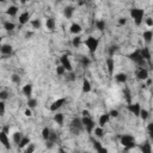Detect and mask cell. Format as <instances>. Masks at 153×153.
Masks as SVG:
<instances>
[{"instance_id":"obj_1","label":"cell","mask_w":153,"mask_h":153,"mask_svg":"<svg viewBox=\"0 0 153 153\" xmlns=\"http://www.w3.org/2000/svg\"><path fill=\"white\" fill-rule=\"evenodd\" d=\"M120 143L124 147L126 151H129L132 148H134L136 146L135 143V138L130 134H123L120 136Z\"/></svg>"},{"instance_id":"obj_2","label":"cell","mask_w":153,"mask_h":153,"mask_svg":"<svg viewBox=\"0 0 153 153\" xmlns=\"http://www.w3.org/2000/svg\"><path fill=\"white\" fill-rule=\"evenodd\" d=\"M69 130L74 135H79L84 130V126H83V122H82L80 117H75V118L72 120V122L69 124Z\"/></svg>"},{"instance_id":"obj_3","label":"cell","mask_w":153,"mask_h":153,"mask_svg":"<svg viewBox=\"0 0 153 153\" xmlns=\"http://www.w3.org/2000/svg\"><path fill=\"white\" fill-rule=\"evenodd\" d=\"M130 16L135 23V25L140 26L143 22V16H145V11L142 9H139V7H134L130 10Z\"/></svg>"},{"instance_id":"obj_4","label":"cell","mask_w":153,"mask_h":153,"mask_svg":"<svg viewBox=\"0 0 153 153\" xmlns=\"http://www.w3.org/2000/svg\"><path fill=\"white\" fill-rule=\"evenodd\" d=\"M85 46L88 47V49H89L90 54H91V55H93V54L96 53V50L98 49L99 40H98V38H96V37H93V36H90V37H88V38L85 40Z\"/></svg>"},{"instance_id":"obj_5","label":"cell","mask_w":153,"mask_h":153,"mask_svg":"<svg viewBox=\"0 0 153 153\" xmlns=\"http://www.w3.org/2000/svg\"><path fill=\"white\" fill-rule=\"evenodd\" d=\"M128 57H129V60H132L134 63H136L139 67H142L143 65H145V60L142 59V56H141V54H140V49H136V50H134L133 53H130L129 55H128Z\"/></svg>"},{"instance_id":"obj_6","label":"cell","mask_w":153,"mask_h":153,"mask_svg":"<svg viewBox=\"0 0 153 153\" xmlns=\"http://www.w3.org/2000/svg\"><path fill=\"white\" fill-rule=\"evenodd\" d=\"M82 122H83V126H84V129H86V132L89 134H91L96 127V123L95 121L91 118V116H83L82 117Z\"/></svg>"},{"instance_id":"obj_7","label":"cell","mask_w":153,"mask_h":153,"mask_svg":"<svg viewBox=\"0 0 153 153\" xmlns=\"http://www.w3.org/2000/svg\"><path fill=\"white\" fill-rule=\"evenodd\" d=\"M60 65L67 71V72H71V71H73V66H72V62H71V60H69V57H68V55H61L60 56Z\"/></svg>"},{"instance_id":"obj_8","label":"cell","mask_w":153,"mask_h":153,"mask_svg":"<svg viewBox=\"0 0 153 153\" xmlns=\"http://www.w3.org/2000/svg\"><path fill=\"white\" fill-rule=\"evenodd\" d=\"M66 102H67V99L66 98H57L56 101H54L53 103H51V105H50V111H53V113H55V111H57L60 108H62L65 104H66Z\"/></svg>"},{"instance_id":"obj_9","label":"cell","mask_w":153,"mask_h":153,"mask_svg":"<svg viewBox=\"0 0 153 153\" xmlns=\"http://www.w3.org/2000/svg\"><path fill=\"white\" fill-rule=\"evenodd\" d=\"M127 109L129 113H132L134 116L139 117V114H140V110H141V105L139 103H130L127 105Z\"/></svg>"},{"instance_id":"obj_10","label":"cell","mask_w":153,"mask_h":153,"mask_svg":"<svg viewBox=\"0 0 153 153\" xmlns=\"http://www.w3.org/2000/svg\"><path fill=\"white\" fill-rule=\"evenodd\" d=\"M0 142L4 145V147H5L6 149H10V148H11V145H10V140H9L7 133H5L4 130L0 132Z\"/></svg>"},{"instance_id":"obj_11","label":"cell","mask_w":153,"mask_h":153,"mask_svg":"<svg viewBox=\"0 0 153 153\" xmlns=\"http://www.w3.org/2000/svg\"><path fill=\"white\" fill-rule=\"evenodd\" d=\"M140 54H141V56H142V59L146 61V62H148V65H151V50H149V48L148 47H145V48H141L140 49Z\"/></svg>"},{"instance_id":"obj_12","label":"cell","mask_w":153,"mask_h":153,"mask_svg":"<svg viewBox=\"0 0 153 153\" xmlns=\"http://www.w3.org/2000/svg\"><path fill=\"white\" fill-rule=\"evenodd\" d=\"M136 78L139 80H146L148 78V71L143 67H139V69L136 72Z\"/></svg>"},{"instance_id":"obj_13","label":"cell","mask_w":153,"mask_h":153,"mask_svg":"<svg viewBox=\"0 0 153 153\" xmlns=\"http://www.w3.org/2000/svg\"><path fill=\"white\" fill-rule=\"evenodd\" d=\"M12 51H13V48L11 44H1V47H0V53H1L4 56L11 55Z\"/></svg>"},{"instance_id":"obj_14","label":"cell","mask_w":153,"mask_h":153,"mask_svg":"<svg viewBox=\"0 0 153 153\" xmlns=\"http://www.w3.org/2000/svg\"><path fill=\"white\" fill-rule=\"evenodd\" d=\"M105 63H107L108 73H109L110 75H113V74H114V69H115V61H114V59H113L111 56H109V57L107 59Z\"/></svg>"},{"instance_id":"obj_15","label":"cell","mask_w":153,"mask_h":153,"mask_svg":"<svg viewBox=\"0 0 153 153\" xmlns=\"http://www.w3.org/2000/svg\"><path fill=\"white\" fill-rule=\"evenodd\" d=\"M82 31H83V28H82V25L78 24V23H73V24L71 25V28H69V32L73 34V35H79Z\"/></svg>"},{"instance_id":"obj_16","label":"cell","mask_w":153,"mask_h":153,"mask_svg":"<svg viewBox=\"0 0 153 153\" xmlns=\"http://www.w3.org/2000/svg\"><path fill=\"white\" fill-rule=\"evenodd\" d=\"M74 11H75L74 6H72V5H68V6H66V7L63 9V16H65L67 19H69V18H72V17H73V13H74Z\"/></svg>"},{"instance_id":"obj_17","label":"cell","mask_w":153,"mask_h":153,"mask_svg":"<svg viewBox=\"0 0 153 153\" xmlns=\"http://www.w3.org/2000/svg\"><path fill=\"white\" fill-rule=\"evenodd\" d=\"M22 93H23L25 97L30 98V97L32 96V85H31V84H26V85H24V86H23V89H22Z\"/></svg>"},{"instance_id":"obj_18","label":"cell","mask_w":153,"mask_h":153,"mask_svg":"<svg viewBox=\"0 0 153 153\" xmlns=\"http://www.w3.org/2000/svg\"><path fill=\"white\" fill-rule=\"evenodd\" d=\"M115 79L118 84H126L127 80H128V75L126 73H117L115 75Z\"/></svg>"},{"instance_id":"obj_19","label":"cell","mask_w":153,"mask_h":153,"mask_svg":"<svg viewBox=\"0 0 153 153\" xmlns=\"http://www.w3.org/2000/svg\"><path fill=\"white\" fill-rule=\"evenodd\" d=\"M123 96H124V99H126L127 104H130L132 103V92H130V89L128 86H124V89H123Z\"/></svg>"},{"instance_id":"obj_20","label":"cell","mask_w":153,"mask_h":153,"mask_svg":"<svg viewBox=\"0 0 153 153\" xmlns=\"http://www.w3.org/2000/svg\"><path fill=\"white\" fill-rule=\"evenodd\" d=\"M109 120H110L109 113H108V114H103V115H101V117H99V120H98V124H99L101 127H104V126L109 122Z\"/></svg>"},{"instance_id":"obj_21","label":"cell","mask_w":153,"mask_h":153,"mask_svg":"<svg viewBox=\"0 0 153 153\" xmlns=\"http://www.w3.org/2000/svg\"><path fill=\"white\" fill-rule=\"evenodd\" d=\"M29 19H30V13L29 12H23L21 16H19V24L21 25H24V24H26L28 22H29Z\"/></svg>"},{"instance_id":"obj_22","label":"cell","mask_w":153,"mask_h":153,"mask_svg":"<svg viewBox=\"0 0 153 153\" xmlns=\"http://www.w3.org/2000/svg\"><path fill=\"white\" fill-rule=\"evenodd\" d=\"M93 148H95L97 152H99V153H107V152H108V149H107L105 147H103L99 141H96V140H93Z\"/></svg>"},{"instance_id":"obj_23","label":"cell","mask_w":153,"mask_h":153,"mask_svg":"<svg viewBox=\"0 0 153 153\" xmlns=\"http://www.w3.org/2000/svg\"><path fill=\"white\" fill-rule=\"evenodd\" d=\"M139 148H140V151L143 152V153H151V152H152V146H151V143H149L148 141H146L145 143L140 145Z\"/></svg>"},{"instance_id":"obj_24","label":"cell","mask_w":153,"mask_h":153,"mask_svg":"<svg viewBox=\"0 0 153 153\" xmlns=\"http://www.w3.org/2000/svg\"><path fill=\"white\" fill-rule=\"evenodd\" d=\"M17 13H18V7L15 6V5L9 6L7 10H6V15L10 16V17H15V16H17Z\"/></svg>"},{"instance_id":"obj_25","label":"cell","mask_w":153,"mask_h":153,"mask_svg":"<svg viewBox=\"0 0 153 153\" xmlns=\"http://www.w3.org/2000/svg\"><path fill=\"white\" fill-rule=\"evenodd\" d=\"M54 121H55L59 126H63V121H65V116H63V114H61V113H56V114L54 115Z\"/></svg>"},{"instance_id":"obj_26","label":"cell","mask_w":153,"mask_h":153,"mask_svg":"<svg viewBox=\"0 0 153 153\" xmlns=\"http://www.w3.org/2000/svg\"><path fill=\"white\" fill-rule=\"evenodd\" d=\"M83 92L84 93H89L90 91H91V83H90V80H88V79H84L83 80Z\"/></svg>"},{"instance_id":"obj_27","label":"cell","mask_w":153,"mask_h":153,"mask_svg":"<svg viewBox=\"0 0 153 153\" xmlns=\"http://www.w3.org/2000/svg\"><path fill=\"white\" fill-rule=\"evenodd\" d=\"M46 26H47V29H48V30L53 31V30L55 29V19H54V18H51V17H49V18L46 21Z\"/></svg>"},{"instance_id":"obj_28","label":"cell","mask_w":153,"mask_h":153,"mask_svg":"<svg viewBox=\"0 0 153 153\" xmlns=\"http://www.w3.org/2000/svg\"><path fill=\"white\" fill-rule=\"evenodd\" d=\"M29 143H30V138H29V136H24V135H23L22 140H21V141H19V143H18V147L22 149V148L26 147Z\"/></svg>"},{"instance_id":"obj_29","label":"cell","mask_w":153,"mask_h":153,"mask_svg":"<svg viewBox=\"0 0 153 153\" xmlns=\"http://www.w3.org/2000/svg\"><path fill=\"white\" fill-rule=\"evenodd\" d=\"M152 38H153V32L152 30H146L143 32V40L146 43H151L152 42Z\"/></svg>"},{"instance_id":"obj_30","label":"cell","mask_w":153,"mask_h":153,"mask_svg":"<svg viewBox=\"0 0 153 153\" xmlns=\"http://www.w3.org/2000/svg\"><path fill=\"white\" fill-rule=\"evenodd\" d=\"M139 117L145 122V121H147L148 120V117H149V111L148 110H146V109H141L140 110V114H139Z\"/></svg>"},{"instance_id":"obj_31","label":"cell","mask_w":153,"mask_h":153,"mask_svg":"<svg viewBox=\"0 0 153 153\" xmlns=\"http://www.w3.org/2000/svg\"><path fill=\"white\" fill-rule=\"evenodd\" d=\"M15 28H16L15 23H12V22H10V21L4 22V29H5L6 31H13V30H15Z\"/></svg>"},{"instance_id":"obj_32","label":"cell","mask_w":153,"mask_h":153,"mask_svg":"<svg viewBox=\"0 0 153 153\" xmlns=\"http://www.w3.org/2000/svg\"><path fill=\"white\" fill-rule=\"evenodd\" d=\"M80 44H82V37L79 35H75V37L72 40V46L74 48H79Z\"/></svg>"},{"instance_id":"obj_33","label":"cell","mask_w":153,"mask_h":153,"mask_svg":"<svg viewBox=\"0 0 153 153\" xmlns=\"http://www.w3.org/2000/svg\"><path fill=\"white\" fill-rule=\"evenodd\" d=\"M93 133H95V135L97 136V138H103V135H104V130H103V127H101V126H98V127H95V129H93Z\"/></svg>"},{"instance_id":"obj_34","label":"cell","mask_w":153,"mask_h":153,"mask_svg":"<svg viewBox=\"0 0 153 153\" xmlns=\"http://www.w3.org/2000/svg\"><path fill=\"white\" fill-rule=\"evenodd\" d=\"M79 61H80V65L83 66V67H89V65L91 63V60L89 59V57H86V56H82L80 59H79Z\"/></svg>"},{"instance_id":"obj_35","label":"cell","mask_w":153,"mask_h":153,"mask_svg":"<svg viewBox=\"0 0 153 153\" xmlns=\"http://www.w3.org/2000/svg\"><path fill=\"white\" fill-rule=\"evenodd\" d=\"M37 99L36 98H28V108H30V109H35L36 107H37Z\"/></svg>"},{"instance_id":"obj_36","label":"cell","mask_w":153,"mask_h":153,"mask_svg":"<svg viewBox=\"0 0 153 153\" xmlns=\"http://www.w3.org/2000/svg\"><path fill=\"white\" fill-rule=\"evenodd\" d=\"M48 140L49 141H51V142H56L57 140H59V135H57V133L56 132H54V130H51L50 129V134H49V138H48Z\"/></svg>"},{"instance_id":"obj_37","label":"cell","mask_w":153,"mask_h":153,"mask_svg":"<svg viewBox=\"0 0 153 153\" xmlns=\"http://www.w3.org/2000/svg\"><path fill=\"white\" fill-rule=\"evenodd\" d=\"M22 138H23V134H22V133H19V132H16V133H13L12 140H13V142H15L16 145H18V143H19V141L22 140Z\"/></svg>"},{"instance_id":"obj_38","label":"cell","mask_w":153,"mask_h":153,"mask_svg":"<svg viewBox=\"0 0 153 153\" xmlns=\"http://www.w3.org/2000/svg\"><path fill=\"white\" fill-rule=\"evenodd\" d=\"M96 28H97L99 31H104V29H105V21L98 19V21L96 22Z\"/></svg>"},{"instance_id":"obj_39","label":"cell","mask_w":153,"mask_h":153,"mask_svg":"<svg viewBox=\"0 0 153 153\" xmlns=\"http://www.w3.org/2000/svg\"><path fill=\"white\" fill-rule=\"evenodd\" d=\"M117 50H118V46H117V44H113V46H110V47H109V49H108V54H109V56H111V57H113Z\"/></svg>"},{"instance_id":"obj_40","label":"cell","mask_w":153,"mask_h":153,"mask_svg":"<svg viewBox=\"0 0 153 153\" xmlns=\"http://www.w3.org/2000/svg\"><path fill=\"white\" fill-rule=\"evenodd\" d=\"M30 23H31V26H32L34 29H40V28L42 26V22H41V19H38V18L32 19Z\"/></svg>"},{"instance_id":"obj_41","label":"cell","mask_w":153,"mask_h":153,"mask_svg":"<svg viewBox=\"0 0 153 153\" xmlns=\"http://www.w3.org/2000/svg\"><path fill=\"white\" fill-rule=\"evenodd\" d=\"M49 134H50V129L48 128V127H44L43 129H42V138H43V140H48V138H49Z\"/></svg>"},{"instance_id":"obj_42","label":"cell","mask_w":153,"mask_h":153,"mask_svg":"<svg viewBox=\"0 0 153 153\" xmlns=\"http://www.w3.org/2000/svg\"><path fill=\"white\" fill-rule=\"evenodd\" d=\"M5 110H6V104H5V101H1V99H0V116H4Z\"/></svg>"},{"instance_id":"obj_43","label":"cell","mask_w":153,"mask_h":153,"mask_svg":"<svg viewBox=\"0 0 153 153\" xmlns=\"http://www.w3.org/2000/svg\"><path fill=\"white\" fill-rule=\"evenodd\" d=\"M9 97H10V93H9L6 90L0 91V99H1V101H6Z\"/></svg>"},{"instance_id":"obj_44","label":"cell","mask_w":153,"mask_h":153,"mask_svg":"<svg viewBox=\"0 0 153 153\" xmlns=\"http://www.w3.org/2000/svg\"><path fill=\"white\" fill-rule=\"evenodd\" d=\"M11 80H12L15 84H21V82H22L21 76H19L18 74H12V75H11Z\"/></svg>"},{"instance_id":"obj_45","label":"cell","mask_w":153,"mask_h":153,"mask_svg":"<svg viewBox=\"0 0 153 153\" xmlns=\"http://www.w3.org/2000/svg\"><path fill=\"white\" fill-rule=\"evenodd\" d=\"M66 80H67V82H74V80H75V74L73 73V71H71L69 74L66 76Z\"/></svg>"},{"instance_id":"obj_46","label":"cell","mask_w":153,"mask_h":153,"mask_svg":"<svg viewBox=\"0 0 153 153\" xmlns=\"http://www.w3.org/2000/svg\"><path fill=\"white\" fill-rule=\"evenodd\" d=\"M65 73H66V69H65L61 65L56 67V74H57V75H63Z\"/></svg>"},{"instance_id":"obj_47","label":"cell","mask_w":153,"mask_h":153,"mask_svg":"<svg viewBox=\"0 0 153 153\" xmlns=\"http://www.w3.org/2000/svg\"><path fill=\"white\" fill-rule=\"evenodd\" d=\"M35 149H36L35 145H34V143H29V145L26 146V148H25V152H26V153H32Z\"/></svg>"},{"instance_id":"obj_48","label":"cell","mask_w":153,"mask_h":153,"mask_svg":"<svg viewBox=\"0 0 153 153\" xmlns=\"http://www.w3.org/2000/svg\"><path fill=\"white\" fill-rule=\"evenodd\" d=\"M147 130H148V135L151 139H153V123H148L147 126Z\"/></svg>"},{"instance_id":"obj_49","label":"cell","mask_w":153,"mask_h":153,"mask_svg":"<svg viewBox=\"0 0 153 153\" xmlns=\"http://www.w3.org/2000/svg\"><path fill=\"white\" fill-rule=\"evenodd\" d=\"M109 115H110V117H118L120 116V113H118V110H115V109H113V110H110V113H109Z\"/></svg>"},{"instance_id":"obj_50","label":"cell","mask_w":153,"mask_h":153,"mask_svg":"<svg viewBox=\"0 0 153 153\" xmlns=\"http://www.w3.org/2000/svg\"><path fill=\"white\" fill-rule=\"evenodd\" d=\"M118 25L120 26H123V25H126L127 24V18H124V17H121V18H118Z\"/></svg>"},{"instance_id":"obj_51","label":"cell","mask_w":153,"mask_h":153,"mask_svg":"<svg viewBox=\"0 0 153 153\" xmlns=\"http://www.w3.org/2000/svg\"><path fill=\"white\" fill-rule=\"evenodd\" d=\"M146 25H147L148 28H152V26H153V19H152L151 17L146 18Z\"/></svg>"},{"instance_id":"obj_52","label":"cell","mask_w":153,"mask_h":153,"mask_svg":"<svg viewBox=\"0 0 153 153\" xmlns=\"http://www.w3.org/2000/svg\"><path fill=\"white\" fill-rule=\"evenodd\" d=\"M24 114H25V116H28V117H30L31 115H32V113H31V109L30 108H28L25 111H24Z\"/></svg>"},{"instance_id":"obj_53","label":"cell","mask_w":153,"mask_h":153,"mask_svg":"<svg viewBox=\"0 0 153 153\" xmlns=\"http://www.w3.org/2000/svg\"><path fill=\"white\" fill-rule=\"evenodd\" d=\"M46 146H47V148H51V147L54 146V142H51V141L47 140V143H46Z\"/></svg>"},{"instance_id":"obj_54","label":"cell","mask_w":153,"mask_h":153,"mask_svg":"<svg viewBox=\"0 0 153 153\" xmlns=\"http://www.w3.org/2000/svg\"><path fill=\"white\" fill-rule=\"evenodd\" d=\"M82 114H83V116H91V115H90V111H89V110H86V109H85V110H83V113H82Z\"/></svg>"},{"instance_id":"obj_55","label":"cell","mask_w":153,"mask_h":153,"mask_svg":"<svg viewBox=\"0 0 153 153\" xmlns=\"http://www.w3.org/2000/svg\"><path fill=\"white\" fill-rule=\"evenodd\" d=\"M31 36H32V32H26V35H25L26 38H29V37H31Z\"/></svg>"},{"instance_id":"obj_56","label":"cell","mask_w":153,"mask_h":153,"mask_svg":"<svg viewBox=\"0 0 153 153\" xmlns=\"http://www.w3.org/2000/svg\"><path fill=\"white\" fill-rule=\"evenodd\" d=\"M19 1H21L22 4H26L28 1H30V0H19Z\"/></svg>"},{"instance_id":"obj_57","label":"cell","mask_w":153,"mask_h":153,"mask_svg":"<svg viewBox=\"0 0 153 153\" xmlns=\"http://www.w3.org/2000/svg\"><path fill=\"white\" fill-rule=\"evenodd\" d=\"M1 40H3V38H1V37H0V47H1V44H3V43H1Z\"/></svg>"},{"instance_id":"obj_58","label":"cell","mask_w":153,"mask_h":153,"mask_svg":"<svg viewBox=\"0 0 153 153\" xmlns=\"http://www.w3.org/2000/svg\"><path fill=\"white\" fill-rule=\"evenodd\" d=\"M0 1H1V3H5V1H6V0H0Z\"/></svg>"}]
</instances>
